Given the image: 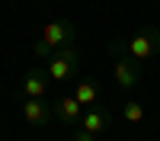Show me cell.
Wrapping results in <instances>:
<instances>
[{
	"instance_id": "1",
	"label": "cell",
	"mask_w": 160,
	"mask_h": 141,
	"mask_svg": "<svg viewBox=\"0 0 160 141\" xmlns=\"http://www.w3.org/2000/svg\"><path fill=\"white\" fill-rule=\"evenodd\" d=\"M109 55L115 58L112 64V74H115V83L118 90H125V93H131L138 83H141V64L128 55V42L125 38H112L109 42Z\"/></svg>"
},
{
	"instance_id": "2",
	"label": "cell",
	"mask_w": 160,
	"mask_h": 141,
	"mask_svg": "<svg viewBox=\"0 0 160 141\" xmlns=\"http://www.w3.org/2000/svg\"><path fill=\"white\" fill-rule=\"evenodd\" d=\"M77 68H80V48L77 45H64V48H55V55H51L45 61V71L51 80H71V77H77Z\"/></svg>"
},
{
	"instance_id": "3",
	"label": "cell",
	"mask_w": 160,
	"mask_h": 141,
	"mask_svg": "<svg viewBox=\"0 0 160 141\" xmlns=\"http://www.w3.org/2000/svg\"><path fill=\"white\" fill-rule=\"evenodd\" d=\"M128 55L135 58L138 64L157 58L160 55V29H157V26H144L141 32H135L128 38Z\"/></svg>"
},
{
	"instance_id": "4",
	"label": "cell",
	"mask_w": 160,
	"mask_h": 141,
	"mask_svg": "<svg viewBox=\"0 0 160 141\" xmlns=\"http://www.w3.org/2000/svg\"><path fill=\"white\" fill-rule=\"evenodd\" d=\"M42 38L51 45V48H64V45H77V26L71 19H51L45 23L42 29Z\"/></svg>"
},
{
	"instance_id": "5",
	"label": "cell",
	"mask_w": 160,
	"mask_h": 141,
	"mask_svg": "<svg viewBox=\"0 0 160 141\" xmlns=\"http://www.w3.org/2000/svg\"><path fill=\"white\" fill-rule=\"evenodd\" d=\"M51 115H55V103H45V96H26L22 99V119L32 128L48 125Z\"/></svg>"
},
{
	"instance_id": "6",
	"label": "cell",
	"mask_w": 160,
	"mask_h": 141,
	"mask_svg": "<svg viewBox=\"0 0 160 141\" xmlns=\"http://www.w3.org/2000/svg\"><path fill=\"white\" fill-rule=\"evenodd\" d=\"M55 115H58V122L77 128V125H80V119H83V106L77 103V96H74V93H61V96L55 99Z\"/></svg>"
},
{
	"instance_id": "7",
	"label": "cell",
	"mask_w": 160,
	"mask_h": 141,
	"mask_svg": "<svg viewBox=\"0 0 160 141\" xmlns=\"http://www.w3.org/2000/svg\"><path fill=\"white\" fill-rule=\"evenodd\" d=\"M109 122H112V115H109V109L106 106H87V112H83V119H80V128H87V132H93V135H102L106 128H109Z\"/></svg>"
},
{
	"instance_id": "8",
	"label": "cell",
	"mask_w": 160,
	"mask_h": 141,
	"mask_svg": "<svg viewBox=\"0 0 160 141\" xmlns=\"http://www.w3.org/2000/svg\"><path fill=\"white\" fill-rule=\"evenodd\" d=\"M48 71H45V64H35V68L26 74V80H22V96H45L48 93Z\"/></svg>"
},
{
	"instance_id": "9",
	"label": "cell",
	"mask_w": 160,
	"mask_h": 141,
	"mask_svg": "<svg viewBox=\"0 0 160 141\" xmlns=\"http://www.w3.org/2000/svg\"><path fill=\"white\" fill-rule=\"evenodd\" d=\"M74 96H77V103L80 106H96L99 103V83L93 80V77H83V80H77L74 83Z\"/></svg>"
},
{
	"instance_id": "10",
	"label": "cell",
	"mask_w": 160,
	"mask_h": 141,
	"mask_svg": "<svg viewBox=\"0 0 160 141\" xmlns=\"http://www.w3.org/2000/svg\"><path fill=\"white\" fill-rule=\"evenodd\" d=\"M32 55H35L38 61H48L51 55H55V48H51V45L45 42V38H42V35H38V38H35V42H32Z\"/></svg>"
},
{
	"instance_id": "11",
	"label": "cell",
	"mask_w": 160,
	"mask_h": 141,
	"mask_svg": "<svg viewBox=\"0 0 160 141\" xmlns=\"http://www.w3.org/2000/svg\"><path fill=\"white\" fill-rule=\"evenodd\" d=\"M122 115H125V122H141V119H144V106H141V103H135V99H131V103H125Z\"/></svg>"
},
{
	"instance_id": "12",
	"label": "cell",
	"mask_w": 160,
	"mask_h": 141,
	"mask_svg": "<svg viewBox=\"0 0 160 141\" xmlns=\"http://www.w3.org/2000/svg\"><path fill=\"white\" fill-rule=\"evenodd\" d=\"M71 141H99V135H93V132H87V128H74V135H71Z\"/></svg>"
}]
</instances>
